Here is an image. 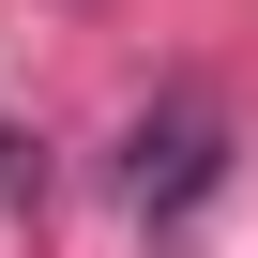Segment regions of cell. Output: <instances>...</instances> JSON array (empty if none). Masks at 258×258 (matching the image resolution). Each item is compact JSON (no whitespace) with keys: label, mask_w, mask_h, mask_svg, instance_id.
Segmentation results:
<instances>
[{"label":"cell","mask_w":258,"mask_h":258,"mask_svg":"<svg viewBox=\"0 0 258 258\" xmlns=\"http://www.w3.org/2000/svg\"><path fill=\"white\" fill-rule=\"evenodd\" d=\"M213 182H228V106H213V91H167V106L137 121V152H121V198H137L152 228H182Z\"/></svg>","instance_id":"obj_1"}]
</instances>
